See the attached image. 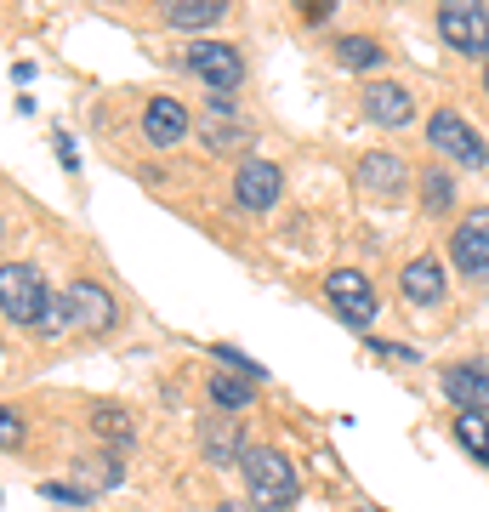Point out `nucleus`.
<instances>
[{
	"label": "nucleus",
	"instance_id": "nucleus-1",
	"mask_svg": "<svg viewBox=\"0 0 489 512\" xmlns=\"http://www.w3.org/2000/svg\"><path fill=\"white\" fill-rule=\"evenodd\" d=\"M239 473H245V484H251V501H256V507L285 512L290 501H296V467H290L279 450H268V444H245Z\"/></svg>",
	"mask_w": 489,
	"mask_h": 512
},
{
	"label": "nucleus",
	"instance_id": "nucleus-2",
	"mask_svg": "<svg viewBox=\"0 0 489 512\" xmlns=\"http://www.w3.org/2000/svg\"><path fill=\"white\" fill-rule=\"evenodd\" d=\"M57 302L46 296V285H40V274L29 268V262H6L0 268V313L12 319V325H23V330H52V313Z\"/></svg>",
	"mask_w": 489,
	"mask_h": 512
},
{
	"label": "nucleus",
	"instance_id": "nucleus-3",
	"mask_svg": "<svg viewBox=\"0 0 489 512\" xmlns=\"http://www.w3.org/2000/svg\"><path fill=\"white\" fill-rule=\"evenodd\" d=\"M438 35L461 57H489V0H444L438 6Z\"/></svg>",
	"mask_w": 489,
	"mask_h": 512
},
{
	"label": "nucleus",
	"instance_id": "nucleus-4",
	"mask_svg": "<svg viewBox=\"0 0 489 512\" xmlns=\"http://www.w3.org/2000/svg\"><path fill=\"white\" fill-rule=\"evenodd\" d=\"M57 330L74 325V330H109L114 319H120V308H114V296L103 291V285H91V279H74L69 291L57 296Z\"/></svg>",
	"mask_w": 489,
	"mask_h": 512
},
{
	"label": "nucleus",
	"instance_id": "nucleus-5",
	"mask_svg": "<svg viewBox=\"0 0 489 512\" xmlns=\"http://www.w3.org/2000/svg\"><path fill=\"white\" fill-rule=\"evenodd\" d=\"M188 69L200 74L217 97H234L239 86H245V57H239L228 40H194V46H188Z\"/></svg>",
	"mask_w": 489,
	"mask_h": 512
},
{
	"label": "nucleus",
	"instance_id": "nucleus-6",
	"mask_svg": "<svg viewBox=\"0 0 489 512\" xmlns=\"http://www.w3.org/2000/svg\"><path fill=\"white\" fill-rule=\"evenodd\" d=\"M427 143H433L438 154L461 160L467 171H484V165H489V143H484V137H478V131H472L455 109H438L433 120H427Z\"/></svg>",
	"mask_w": 489,
	"mask_h": 512
},
{
	"label": "nucleus",
	"instance_id": "nucleus-7",
	"mask_svg": "<svg viewBox=\"0 0 489 512\" xmlns=\"http://www.w3.org/2000/svg\"><path fill=\"white\" fill-rule=\"evenodd\" d=\"M325 296H330V308L342 313L353 330H364L370 319H376V291H370V279H364L359 268H330V274H325Z\"/></svg>",
	"mask_w": 489,
	"mask_h": 512
},
{
	"label": "nucleus",
	"instance_id": "nucleus-8",
	"mask_svg": "<svg viewBox=\"0 0 489 512\" xmlns=\"http://www.w3.org/2000/svg\"><path fill=\"white\" fill-rule=\"evenodd\" d=\"M450 256H455V268H461V274L489 279V205H484V211H472V217L455 228Z\"/></svg>",
	"mask_w": 489,
	"mask_h": 512
},
{
	"label": "nucleus",
	"instance_id": "nucleus-9",
	"mask_svg": "<svg viewBox=\"0 0 489 512\" xmlns=\"http://www.w3.org/2000/svg\"><path fill=\"white\" fill-rule=\"evenodd\" d=\"M279 188H285V171L268 160H245L234 177V200L245 205V211H268L273 200H279Z\"/></svg>",
	"mask_w": 489,
	"mask_h": 512
},
{
	"label": "nucleus",
	"instance_id": "nucleus-10",
	"mask_svg": "<svg viewBox=\"0 0 489 512\" xmlns=\"http://www.w3.org/2000/svg\"><path fill=\"white\" fill-rule=\"evenodd\" d=\"M359 183H364V194L399 200L404 183H410V165H404L399 154H364V160H359Z\"/></svg>",
	"mask_w": 489,
	"mask_h": 512
},
{
	"label": "nucleus",
	"instance_id": "nucleus-11",
	"mask_svg": "<svg viewBox=\"0 0 489 512\" xmlns=\"http://www.w3.org/2000/svg\"><path fill=\"white\" fill-rule=\"evenodd\" d=\"M364 114L376 120V126H410V114H416V103H410V92L404 86H393V80H376V86H364Z\"/></svg>",
	"mask_w": 489,
	"mask_h": 512
},
{
	"label": "nucleus",
	"instance_id": "nucleus-12",
	"mask_svg": "<svg viewBox=\"0 0 489 512\" xmlns=\"http://www.w3.org/2000/svg\"><path fill=\"white\" fill-rule=\"evenodd\" d=\"M143 137L154 148H171L177 137H188V109H182L177 97H154L143 109Z\"/></svg>",
	"mask_w": 489,
	"mask_h": 512
},
{
	"label": "nucleus",
	"instance_id": "nucleus-13",
	"mask_svg": "<svg viewBox=\"0 0 489 512\" xmlns=\"http://www.w3.org/2000/svg\"><path fill=\"white\" fill-rule=\"evenodd\" d=\"M399 291L410 296L416 308H433V302H444V262H438V256H416V262L399 274Z\"/></svg>",
	"mask_w": 489,
	"mask_h": 512
},
{
	"label": "nucleus",
	"instance_id": "nucleus-14",
	"mask_svg": "<svg viewBox=\"0 0 489 512\" xmlns=\"http://www.w3.org/2000/svg\"><path fill=\"white\" fill-rule=\"evenodd\" d=\"M444 393L461 404V416H484V410H489V393H484V382H478L472 359H467V365H450V370H444Z\"/></svg>",
	"mask_w": 489,
	"mask_h": 512
},
{
	"label": "nucleus",
	"instance_id": "nucleus-15",
	"mask_svg": "<svg viewBox=\"0 0 489 512\" xmlns=\"http://www.w3.org/2000/svg\"><path fill=\"white\" fill-rule=\"evenodd\" d=\"M228 12V0H165V18L177 29H211Z\"/></svg>",
	"mask_w": 489,
	"mask_h": 512
},
{
	"label": "nucleus",
	"instance_id": "nucleus-16",
	"mask_svg": "<svg viewBox=\"0 0 489 512\" xmlns=\"http://www.w3.org/2000/svg\"><path fill=\"white\" fill-rule=\"evenodd\" d=\"M205 148H217V154H239V148H251L256 131L251 126H239V120H205Z\"/></svg>",
	"mask_w": 489,
	"mask_h": 512
},
{
	"label": "nucleus",
	"instance_id": "nucleus-17",
	"mask_svg": "<svg viewBox=\"0 0 489 512\" xmlns=\"http://www.w3.org/2000/svg\"><path fill=\"white\" fill-rule=\"evenodd\" d=\"M211 404H222L228 416H234V410H245V404H251V382H245V376H228V370H217V376H211Z\"/></svg>",
	"mask_w": 489,
	"mask_h": 512
},
{
	"label": "nucleus",
	"instance_id": "nucleus-18",
	"mask_svg": "<svg viewBox=\"0 0 489 512\" xmlns=\"http://www.w3.org/2000/svg\"><path fill=\"white\" fill-rule=\"evenodd\" d=\"M336 57H342V69H376L381 46L370 35H342V40H336Z\"/></svg>",
	"mask_w": 489,
	"mask_h": 512
},
{
	"label": "nucleus",
	"instance_id": "nucleus-19",
	"mask_svg": "<svg viewBox=\"0 0 489 512\" xmlns=\"http://www.w3.org/2000/svg\"><path fill=\"white\" fill-rule=\"evenodd\" d=\"M455 439L467 456H478L489 467V416H455Z\"/></svg>",
	"mask_w": 489,
	"mask_h": 512
},
{
	"label": "nucleus",
	"instance_id": "nucleus-20",
	"mask_svg": "<svg viewBox=\"0 0 489 512\" xmlns=\"http://www.w3.org/2000/svg\"><path fill=\"white\" fill-rule=\"evenodd\" d=\"M450 200H455V183L444 171H427V177H421V205H427V211H450Z\"/></svg>",
	"mask_w": 489,
	"mask_h": 512
},
{
	"label": "nucleus",
	"instance_id": "nucleus-21",
	"mask_svg": "<svg viewBox=\"0 0 489 512\" xmlns=\"http://www.w3.org/2000/svg\"><path fill=\"white\" fill-rule=\"evenodd\" d=\"M91 427H97L103 439H114V444H131V421L120 416V410H109V404H97V410H91Z\"/></svg>",
	"mask_w": 489,
	"mask_h": 512
},
{
	"label": "nucleus",
	"instance_id": "nucleus-22",
	"mask_svg": "<svg viewBox=\"0 0 489 512\" xmlns=\"http://www.w3.org/2000/svg\"><path fill=\"white\" fill-rule=\"evenodd\" d=\"M234 450H245V444H239L228 427H211V433H205V456L217 461V467H228V461H234Z\"/></svg>",
	"mask_w": 489,
	"mask_h": 512
},
{
	"label": "nucleus",
	"instance_id": "nucleus-23",
	"mask_svg": "<svg viewBox=\"0 0 489 512\" xmlns=\"http://www.w3.org/2000/svg\"><path fill=\"white\" fill-rule=\"evenodd\" d=\"M211 359H222L228 370H245L251 382H262V376H268V370L256 365V359H245V353H239V348H228V342H211Z\"/></svg>",
	"mask_w": 489,
	"mask_h": 512
},
{
	"label": "nucleus",
	"instance_id": "nucleus-24",
	"mask_svg": "<svg viewBox=\"0 0 489 512\" xmlns=\"http://www.w3.org/2000/svg\"><path fill=\"white\" fill-rule=\"evenodd\" d=\"M40 495L57 501V507H86L91 501V490H80V484H40Z\"/></svg>",
	"mask_w": 489,
	"mask_h": 512
},
{
	"label": "nucleus",
	"instance_id": "nucleus-25",
	"mask_svg": "<svg viewBox=\"0 0 489 512\" xmlns=\"http://www.w3.org/2000/svg\"><path fill=\"white\" fill-rule=\"evenodd\" d=\"M0 444H6V450H18V444H23V421H18V410H0Z\"/></svg>",
	"mask_w": 489,
	"mask_h": 512
},
{
	"label": "nucleus",
	"instance_id": "nucleus-26",
	"mask_svg": "<svg viewBox=\"0 0 489 512\" xmlns=\"http://www.w3.org/2000/svg\"><path fill=\"white\" fill-rule=\"evenodd\" d=\"M296 6H302L308 18H325V12H330V6H336V0H296Z\"/></svg>",
	"mask_w": 489,
	"mask_h": 512
},
{
	"label": "nucleus",
	"instance_id": "nucleus-27",
	"mask_svg": "<svg viewBox=\"0 0 489 512\" xmlns=\"http://www.w3.org/2000/svg\"><path fill=\"white\" fill-rule=\"evenodd\" d=\"M472 370H478V382H484V393H489V353H478V359H472Z\"/></svg>",
	"mask_w": 489,
	"mask_h": 512
},
{
	"label": "nucleus",
	"instance_id": "nucleus-28",
	"mask_svg": "<svg viewBox=\"0 0 489 512\" xmlns=\"http://www.w3.org/2000/svg\"><path fill=\"white\" fill-rule=\"evenodd\" d=\"M484 86H489V63H484Z\"/></svg>",
	"mask_w": 489,
	"mask_h": 512
}]
</instances>
